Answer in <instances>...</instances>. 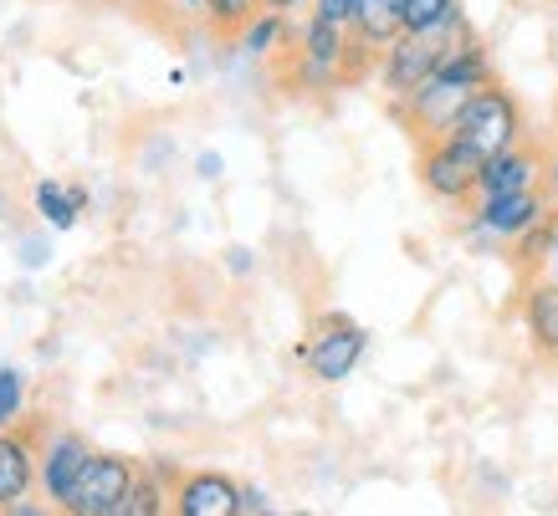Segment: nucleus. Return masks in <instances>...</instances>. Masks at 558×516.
I'll return each instance as SVG.
<instances>
[{
	"instance_id": "1",
	"label": "nucleus",
	"mask_w": 558,
	"mask_h": 516,
	"mask_svg": "<svg viewBox=\"0 0 558 516\" xmlns=\"http://www.w3.org/2000/svg\"><path fill=\"white\" fill-rule=\"evenodd\" d=\"M497 83V67H492V51L487 41L476 32L457 36L451 41V51L440 57V67L425 77L415 93H410L405 102H389V118L400 123V128H410V138L415 144H425V138H440L451 123H457V113L466 108V98H472L476 87Z\"/></svg>"
},
{
	"instance_id": "2",
	"label": "nucleus",
	"mask_w": 558,
	"mask_h": 516,
	"mask_svg": "<svg viewBox=\"0 0 558 516\" xmlns=\"http://www.w3.org/2000/svg\"><path fill=\"white\" fill-rule=\"evenodd\" d=\"M446 134L461 138V144L472 153H482V159H492V153H508V149H518V144H527V113L502 83H487L466 98V108L457 113V123H451Z\"/></svg>"
},
{
	"instance_id": "3",
	"label": "nucleus",
	"mask_w": 558,
	"mask_h": 516,
	"mask_svg": "<svg viewBox=\"0 0 558 516\" xmlns=\"http://www.w3.org/2000/svg\"><path fill=\"white\" fill-rule=\"evenodd\" d=\"M472 26L466 21H451V26H436V32H400L379 51V62H374V77H379V93L385 102H405L415 87L440 67V57L451 51L457 36H466Z\"/></svg>"
},
{
	"instance_id": "4",
	"label": "nucleus",
	"mask_w": 558,
	"mask_h": 516,
	"mask_svg": "<svg viewBox=\"0 0 558 516\" xmlns=\"http://www.w3.org/2000/svg\"><path fill=\"white\" fill-rule=\"evenodd\" d=\"M554 205L543 189H518V195H476L466 210H461V235L466 246H476L482 256H508V246L527 225H538Z\"/></svg>"
},
{
	"instance_id": "5",
	"label": "nucleus",
	"mask_w": 558,
	"mask_h": 516,
	"mask_svg": "<svg viewBox=\"0 0 558 516\" xmlns=\"http://www.w3.org/2000/svg\"><path fill=\"white\" fill-rule=\"evenodd\" d=\"M364 353H369V333L359 328L354 317L323 312L318 322H313V333L292 348V358L318 383H343V379H354V368L364 364Z\"/></svg>"
},
{
	"instance_id": "6",
	"label": "nucleus",
	"mask_w": 558,
	"mask_h": 516,
	"mask_svg": "<svg viewBox=\"0 0 558 516\" xmlns=\"http://www.w3.org/2000/svg\"><path fill=\"white\" fill-rule=\"evenodd\" d=\"M482 153H472L461 138L440 134V138H425L421 144V189L430 195L436 205H451V210H466L476 200V180H482Z\"/></svg>"
},
{
	"instance_id": "7",
	"label": "nucleus",
	"mask_w": 558,
	"mask_h": 516,
	"mask_svg": "<svg viewBox=\"0 0 558 516\" xmlns=\"http://www.w3.org/2000/svg\"><path fill=\"white\" fill-rule=\"evenodd\" d=\"M134 476H138V460L113 455V450H93L77 486L62 501V512L68 516H123V501H129Z\"/></svg>"
},
{
	"instance_id": "8",
	"label": "nucleus",
	"mask_w": 558,
	"mask_h": 516,
	"mask_svg": "<svg viewBox=\"0 0 558 516\" xmlns=\"http://www.w3.org/2000/svg\"><path fill=\"white\" fill-rule=\"evenodd\" d=\"M87 455H93V445H87L77 430H51L41 445H36V460H41V496L62 512V501H68V491L77 486V476H83Z\"/></svg>"
},
{
	"instance_id": "9",
	"label": "nucleus",
	"mask_w": 558,
	"mask_h": 516,
	"mask_svg": "<svg viewBox=\"0 0 558 516\" xmlns=\"http://www.w3.org/2000/svg\"><path fill=\"white\" fill-rule=\"evenodd\" d=\"M36 440L26 425L16 430H0V516L11 512L21 496H32L41 486V460H36Z\"/></svg>"
},
{
	"instance_id": "10",
	"label": "nucleus",
	"mask_w": 558,
	"mask_h": 516,
	"mask_svg": "<svg viewBox=\"0 0 558 516\" xmlns=\"http://www.w3.org/2000/svg\"><path fill=\"white\" fill-rule=\"evenodd\" d=\"M241 481L226 470H180L174 481V516H236Z\"/></svg>"
},
{
	"instance_id": "11",
	"label": "nucleus",
	"mask_w": 558,
	"mask_h": 516,
	"mask_svg": "<svg viewBox=\"0 0 558 516\" xmlns=\"http://www.w3.org/2000/svg\"><path fill=\"white\" fill-rule=\"evenodd\" d=\"M518 322L527 333V348L558 364V286L548 277H523L518 292Z\"/></svg>"
},
{
	"instance_id": "12",
	"label": "nucleus",
	"mask_w": 558,
	"mask_h": 516,
	"mask_svg": "<svg viewBox=\"0 0 558 516\" xmlns=\"http://www.w3.org/2000/svg\"><path fill=\"white\" fill-rule=\"evenodd\" d=\"M518 189H543V149H533V144L492 153L482 164V180H476V195H518Z\"/></svg>"
},
{
	"instance_id": "13",
	"label": "nucleus",
	"mask_w": 558,
	"mask_h": 516,
	"mask_svg": "<svg viewBox=\"0 0 558 516\" xmlns=\"http://www.w3.org/2000/svg\"><path fill=\"white\" fill-rule=\"evenodd\" d=\"M292 36H298V21L282 16V11H262L231 36V51L241 62H271V57L292 51Z\"/></svg>"
},
{
	"instance_id": "14",
	"label": "nucleus",
	"mask_w": 558,
	"mask_h": 516,
	"mask_svg": "<svg viewBox=\"0 0 558 516\" xmlns=\"http://www.w3.org/2000/svg\"><path fill=\"white\" fill-rule=\"evenodd\" d=\"M83 205H87L83 184L36 180V189H32V210H36V220H41L47 231H72V225H77V216H83Z\"/></svg>"
},
{
	"instance_id": "15",
	"label": "nucleus",
	"mask_w": 558,
	"mask_h": 516,
	"mask_svg": "<svg viewBox=\"0 0 558 516\" xmlns=\"http://www.w3.org/2000/svg\"><path fill=\"white\" fill-rule=\"evenodd\" d=\"M400 11H405V0H364L354 16V41L364 51H374V62H379V51L395 41V36L405 32V21H400Z\"/></svg>"
},
{
	"instance_id": "16",
	"label": "nucleus",
	"mask_w": 558,
	"mask_h": 516,
	"mask_svg": "<svg viewBox=\"0 0 558 516\" xmlns=\"http://www.w3.org/2000/svg\"><path fill=\"white\" fill-rule=\"evenodd\" d=\"M554 231H558V210H548L538 225H527V231L508 246V261L518 267V277H538V271H543L548 246H554Z\"/></svg>"
},
{
	"instance_id": "17",
	"label": "nucleus",
	"mask_w": 558,
	"mask_h": 516,
	"mask_svg": "<svg viewBox=\"0 0 558 516\" xmlns=\"http://www.w3.org/2000/svg\"><path fill=\"white\" fill-rule=\"evenodd\" d=\"M267 11V0H205V11H201V21L210 26V36H231L246 26L252 16H262Z\"/></svg>"
},
{
	"instance_id": "18",
	"label": "nucleus",
	"mask_w": 558,
	"mask_h": 516,
	"mask_svg": "<svg viewBox=\"0 0 558 516\" xmlns=\"http://www.w3.org/2000/svg\"><path fill=\"white\" fill-rule=\"evenodd\" d=\"M405 32H436V26H451V21H466L461 0H405Z\"/></svg>"
},
{
	"instance_id": "19",
	"label": "nucleus",
	"mask_w": 558,
	"mask_h": 516,
	"mask_svg": "<svg viewBox=\"0 0 558 516\" xmlns=\"http://www.w3.org/2000/svg\"><path fill=\"white\" fill-rule=\"evenodd\" d=\"M26 373L16 364H0V430H16L26 425Z\"/></svg>"
},
{
	"instance_id": "20",
	"label": "nucleus",
	"mask_w": 558,
	"mask_h": 516,
	"mask_svg": "<svg viewBox=\"0 0 558 516\" xmlns=\"http://www.w3.org/2000/svg\"><path fill=\"white\" fill-rule=\"evenodd\" d=\"M277 512V501H271V491H262V486H241V512L236 516H271Z\"/></svg>"
},
{
	"instance_id": "21",
	"label": "nucleus",
	"mask_w": 558,
	"mask_h": 516,
	"mask_svg": "<svg viewBox=\"0 0 558 516\" xmlns=\"http://www.w3.org/2000/svg\"><path fill=\"white\" fill-rule=\"evenodd\" d=\"M359 5H364V0H313V11H318V16L339 21V26H349V32H354V16H359Z\"/></svg>"
},
{
	"instance_id": "22",
	"label": "nucleus",
	"mask_w": 558,
	"mask_h": 516,
	"mask_svg": "<svg viewBox=\"0 0 558 516\" xmlns=\"http://www.w3.org/2000/svg\"><path fill=\"white\" fill-rule=\"evenodd\" d=\"M47 261H51V246L41 241V235H26V241H21V267H26V271H41Z\"/></svg>"
},
{
	"instance_id": "23",
	"label": "nucleus",
	"mask_w": 558,
	"mask_h": 516,
	"mask_svg": "<svg viewBox=\"0 0 558 516\" xmlns=\"http://www.w3.org/2000/svg\"><path fill=\"white\" fill-rule=\"evenodd\" d=\"M543 195H548V205L558 210V138L543 149Z\"/></svg>"
},
{
	"instance_id": "24",
	"label": "nucleus",
	"mask_w": 558,
	"mask_h": 516,
	"mask_svg": "<svg viewBox=\"0 0 558 516\" xmlns=\"http://www.w3.org/2000/svg\"><path fill=\"white\" fill-rule=\"evenodd\" d=\"M226 271H231V277H252V271H256V250L252 246H231V250H226Z\"/></svg>"
},
{
	"instance_id": "25",
	"label": "nucleus",
	"mask_w": 558,
	"mask_h": 516,
	"mask_svg": "<svg viewBox=\"0 0 558 516\" xmlns=\"http://www.w3.org/2000/svg\"><path fill=\"white\" fill-rule=\"evenodd\" d=\"M195 174H201V180H220V174H226V159H220V153H201V159H195Z\"/></svg>"
},
{
	"instance_id": "26",
	"label": "nucleus",
	"mask_w": 558,
	"mask_h": 516,
	"mask_svg": "<svg viewBox=\"0 0 558 516\" xmlns=\"http://www.w3.org/2000/svg\"><path fill=\"white\" fill-rule=\"evenodd\" d=\"M47 506H51V501H47ZM47 506H41V501H32V496H21L5 516H47Z\"/></svg>"
},
{
	"instance_id": "27",
	"label": "nucleus",
	"mask_w": 558,
	"mask_h": 516,
	"mask_svg": "<svg viewBox=\"0 0 558 516\" xmlns=\"http://www.w3.org/2000/svg\"><path fill=\"white\" fill-rule=\"evenodd\" d=\"M267 11H282V16H298V11H313V0H267Z\"/></svg>"
},
{
	"instance_id": "28",
	"label": "nucleus",
	"mask_w": 558,
	"mask_h": 516,
	"mask_svg": "<svg viewBox=\"0 0 558 516\" xmlns=\"http://www.w3.org/2000/svg\"><path fill=\"white\" fill-rule=\"evenodd\" d=\"M538 277H548V282L558 286V231H554V246H548V261H543V271Z\"/></svg>"
},
{
	"instance_id": "29",
	"label": "nucleus",
	"mask_w": 558,
	"mask_h": 516,
	"mask_svg": "<svg viewBox=\"0 0 558 516\" xmlns=\"http://www.w3.org/2000/svg\"><path fill=\"white\" fill-rule=\"evenodd\" d=\"M180 11H190V16H201V11H205V0H180Z\"/></svg>"
},
{
	"instance_id": "30",
	"label": "nucleus",
	"mask_w": 558,
	"mask_h": 516,
	"mask_svg": "<svg viewBox=\"0 0 558 516\" xmlns=\"http://www.w3.org/2000/svg\"><path fill=\"white\" fill-rule=\"evenodd\" d=\"M538 5H548V0H538Z\"/></svg>"
}]
</instances>
